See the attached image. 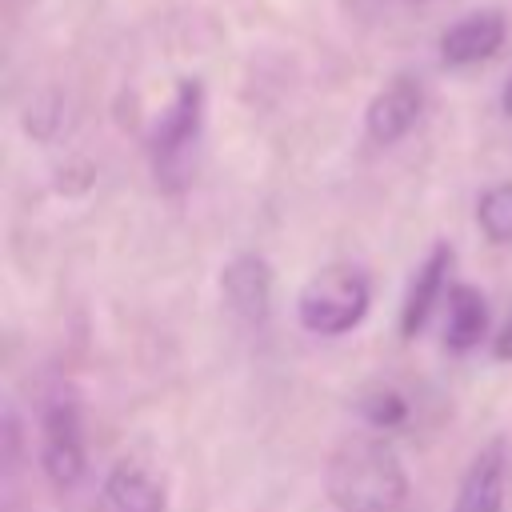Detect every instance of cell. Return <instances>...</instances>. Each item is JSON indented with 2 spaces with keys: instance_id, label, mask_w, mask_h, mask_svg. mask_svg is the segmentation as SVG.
Wrapping results in <instances>:
<instances>
[{
  "instance_id": "cell-1",
  "label": "cell",
  "mask_w": 512,
  "mask_h": 512,
  "mask_svg": "<svg viewBox=\"0 0 512 512\" xmlns=\"http://www.w3.org/2000/svg\"><path fill=\"white\" fill-rule=\"evenodd\" d=\"M328 496L340 512H400L408 476L396 448L376 432L348 436L328 460Z\"/></svg>"
},
{
  "instance_id": "cell-2",
  "label": "cell",
  "mask_w": 512,
  "mask_h": 512,
  "mask_svg": "<svg viewBox=\"0 0 512 512\" xmlns=\"http://www.w3.org/2000/svg\"><path fill=\"white\" fill-rule=\"evenodd\" d=\"M368 300H372L368 280L348 264H332L300 288L296 316H300V328L312 336H340L364 320Z\"/></svg>"
},
{
  "instance_id": "cell-3",
  "label": "cell",
  "mask_w": 512,
  "mask_h": 512,
  "mask_svg": "<svg viewBox=\"0 0 512 512\" xmlns=\"http://www.w3.org/2000/svg\"><path fill=\"white\" fill-rule=\"evenodd\" d=\"M200 112H204V92H200V84H196V80H180V88H176V96H172V104H168V112L160 116L156 136H152V144H156V164H160L164 176H172L176 164H180V160L188 156V148L196 144V136H200Z\"/></svg>"
},
{
  "instance_id": "cell-4",
  "label": "cell",
  "mask_w": 512,
  "mask_h": 512,
  "mask_svg": "<svg viewBox=\"0 0 512 512\" xmlns=\"http://www.w3.org/2000/svg\"><path fill=\"white\" fill-rule=\"evenodd\" d=\"M220 292L232 316H240L244 324H264L272 312V272L264 256H232L220 272Z\"/></svg>"
},
{
  "instance_id": "cell-5",
  "label": "cell",
  "mask_w": 512,
  "mask_h": 512,
  "mask_svg": "<svg viewBox=\"0 0 512 512\" xmlns=\"http://www.w3.org/2000/svg\"><path fill=\"white\" fill-rule=\"evenodd\" d=\"M420 108H424V92L412 76H396L388 80L372 100H368V112H364V128L376 144H396L412 132V124L420 120Z\"/></svg>"
},
{
  "instance_id": "cell-6",
  "label": "cell",
  "mask_w": 512,
  "mask_h": 512,
  "mask_svg": "<svg viewBox=\"0 0 512 512\" xmlns=\"http://www.w3.org/2000/svg\"><path fill=\"white\" fill-rule=\"evenodd\" d=\"M40 464L56 488H72L84 472V440H80V420L72 404H52L44 412V448Z\"/></svg>"
},
{
  "instance_id": "cell-7",
  "label": "cell",
  "mask_w": 512,
  "mask_h": 512,
  "mask_svg": "<svg viewBox=\"0 0 512 512\" xmlns=\"http://www.w3.org/2000/svg\"><path fill=\"white\" fill-rule=\"evenodd\" d=\"M504 16L496 8H484V12H468L464 20H456L444 36H440V56L444 64H480L488 60L500 44H504Z\"/></svg>"
},
{
  "instance_id": "cell-8",
  "label": "cell",
  "mask_w": 512,
  "mask_h": 512,
  "mask_svg": "<svg viewBox=\"0 0 512 512\" xmlns=\"http://www.w3.org/2000/svg\"><path fill=\"white\" fill-rule=\"evenodd\" d=\"M452 512H504V448L488 444L464 472Z\"/></svg>"
},
{
  "instance_id": "cell-9",
  "label": "cell",
  "mask_w": 512,
  "mask_h": 512,
  "mask_svg": "<svg viewBox=\"0 0 512 512\" xmlns=\"http://www.w3.org/2000/svg\"><path fill=\"white\" fill-rule=\"evenodd\" d=\"M448 264H452V248H448V244H436V248L428 252V260L420 264V272L412 276L408 296H404V308H400V332H404V336H416V332L424 328L428 312L436 308V300H440V292H444V272H448Z\"/></svg>"
},
{
  "instance_id": "cell-10",
  "label": "cell",
  "mask_w": 512,
  "mask_h": 512,
  "mask_svg": "<svg viewBox=\"0 0 512 512\" xmlns=\"http://www.w3.org/2000/svg\"><path fill=\"white\" fill-rule=\"evenodd\" d=\"M488 328V304L472 284H452L448 288V324H444V340L452 352H468L480 344Z\"/></svg>"
},
{
  "instance_id": "cell-11",
  "label": "cell",
  "mask_w": 512,
  "mask_h": 512,
  "mask_svg": "<svg viewBox=\"0 0 512 512\" xmlns=\"http://www.w3.org/2000/svg\"><path fill=\"white\" fill-rule=\"evenodd\" d=\"M104 500H108V512H164L160 484L136 464H116L108 472Z\"/></svg>"
},
{
  "instance_id": "cell-12",
  "label": "cell",
  "mask_w": 512,
  "mask_h": 512,
  "mask_svg": "<svg viewBox=\"0 0 512 512\" xmlns=\"http://www.w3.org/2000/svg\"><path fill=\"white\" fill-rule=\"evenodd\" d=\"M476 224L492 244H512V180L492 184L476 200Z\"/></svg>"
},
{
  "instance_id": "cell-13",
  "label": "cell",
  "mask_w": 512,
  "mask_h": 512,
  "mask_svg": "<svg viewBox=\"0 0 512 512\" xmlns=\"http://www.w3.org/2000/svg\"><path fill=\"white\" fill-rule=\"evenodd\" d=\"M360 412H364V420L372 424V432H388V428H396L400 420H404V400L392 392V388H372L364 400H360Z\"/></svg>"
},
{
  "instance_id": "cell-14",
  "label": "cell",
  "mask_w": 512,
  "mask_h": 512,
  "mask_svg": "<svg viewBox=\"0 0 512 512\" xmlns=\"http://www.w3.org/2000/svg\"><path fill=\"white\" fill-rule=\"evenodd\" d=\"M492 352H496V360H512V320H508L504 332L496 336V348H492Z\"/></svg>"
},
{
  "instance_id": "cell-15",
  "label": "cell",
  "mask_w": 512,
  "mask_h": 512,
  "mask_svg": "<svg viewBox=\"0 0 512 512\" xmlns=\"http://www.w3.org/2000/svg\"><path fill=\"white\" fill-rule=\"evenodd\" d=\"M500 108H504V112L512 116V76L504 80V92H500Z\"/></svg>"
}]
</instances>
